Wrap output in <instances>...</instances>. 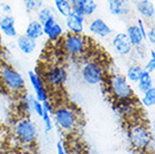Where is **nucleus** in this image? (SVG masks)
Masks as SVG:
<instances>
[{
  "label": "nucleus",
  "instance_id": "obj_1",
  "mask_svg": "<svg viewBox=\"0 0 155 154\" xmlns=\"http://www.w3.org/2000/svg\"><path fill=\"white\" fill-rule=\"evenodd\" d=\"M0 89L16 98L26 93V81L24 77L6 62H0Z\"/></svg>",
  "mask_w": 155,
  "mask_h": 154
},
{
  "label": "nucleus",
  "instance_id": "obj_2",
  "mask_svg": "<svg viewBox=\"0 0 155 154\" xmlns=\"http://www.w3.org/2000/svg\"><path fill=\"white\" fill-rule=\"evenodd\" d=\"M56 126L66 135L73 134L80 124V116L77 108L70 105L60 104L54 107L53 114Z\"/></svg>",
  "mask_w": 155,
  "mask_h": 154
},
{
  "label": "nucleus",
  "instance_id": "obj_3",
  "mask_svg": "<svg viewBox=\"0 0 155 154\" xmlns=\"http://www.w3.org/2000/svg\"><path fill=\"white\" fill-rule=\"evenodd\" d=\"M105 80L109 96L113 100L123 101L135 98L134 89L132 88L125 75L119 73H111L106 75Z\"/></svg>",
  "mask_w": 155,
  "mask_h": 154
},
{
  "label": "nucleus",
  "instance_id": "obj_4",
  "mask_svg": "<svg viewBox=\"0 0 155 154\" xmlns=\"http://www.w3.org/2000/svg\"><path fill=\"white\" fill-rule=\"evenodd\" d=\"M128 139L132 147L137 152H147L153 149V135L147 126L142 123H134L128 128Z\"/></svg>",
  "mask_w": 155,
  "mask_h": 154
},
{
  "label": "nucleus",
  "instance_id": "obj_5",
  "mask_svg": "<svg viewBox=\"0 0 155 154\" xmlns=\"http://www.w3.org/2000/svg\"><path fill=\"white\" fill-rule=\"evenodd\" d=\"M60 41L64 53L72 58L80 59L89 52L90 39L83 34L66 33L65 35H63Z\"/></svg>",
  "mask_w": 155,
  "mask_h": 154
},
{
  "label": "nucleus",
  "instance_id": "obj_6",
  "mask_svg": "<svg viewBox=\"0 0 155 154\" xmlns=\"http://www.w3.org/2000/svg\"><path fill=\"white\" fill-rule=\"evenodd\" d=\"M14 135L20 144L31 146L36 142L37 128L29 117L21 116L14 124Z\"/></svg>",
  "mask_w": 155,
  "mask_h": 154
},
{
  "label": "nucleus",
  "instance_id": "obj_7",
  "mask_svg": "<svg viewBox=\"0 0 155 154\" xmlns=\"http://www.w3.org/2000/svg\"><path fill=\"white\" fill-rule=\"evenodd\" d=\"M39 72L47 88L61 89L68 80V71L62 64H51Z\"/></svg>",
  "mask_w": 155,
  "mask_h": 154
},
{
  "label": "nucleus",
  "instance_id": "obj_8",
  "mask_svg": "<svg viewBox=\"0 0 155 154\" xmlns=\"http://www.w3.org/2000/svg\"><path fill=\"white\" fill-rule=\"evenodd\" d=\"M106 70L99 60H88L81 68L82 80L89 85H98L106 79Z\"/></svg>",
  "mask_w": 155,
  "mask_h": 154
},
{
  "label": "nucleus",
  "instance_id": "obj_9",
  "mask_svg": "<svg viewBox=\"0 0 155 154\" xmlns=\"http://www.w3.org/2000/svg\"><path fill=\"white\" fill-rule=\"evenodd\" d=\"M28 79L31 82L33 90H34V96L36 99L39 101H44L48 99V91H47V87L45 85L42 77H41V72H39V68L36 66L34 71H28Z\"/></svg>",
  "mask_w": 155,
  "mask_h": 154
},
{
  "label": "nucleus",
  "instance_id": "obj_10",
  "mask_svg": "<svg viewBox=\"0 0 155 154\" xmlns=\"http://www.w3.org/2000/svg\"><path fill=\"white\" fill-rule=\"evenodd\" d=\"M42 26L44 35L50 39L51 42H58V41L62 38V36L64 35V28L56 20L54 15L51 16L48 19L45 20L42 24Z\"/></svg>",
  "mask_w": 155,
  "mask_h": 154
},
{
  "label": "nucleus",
  "instance_id": "obj_11",
  "mask_svg": "<svg viewBox=\"0 0 155 154\" xmlns=\"http://www.w3.org/2000/svg\"><path fill=\"white\" fill-rule=\"evenodd\" d=\"M111 45H113L114 50L116 51L120 56H128L129 54H132L133 50H134L127 35L124 32H119L114 35L113 39H111Z\"/></svg>",
  "mask_w": 155,
  "mask_h": 154
},
{
  "label": "nucleus",
  "instance_id": "obj_12",
  "mask_svg": "<svg viewBox=\"0 0 155 154\" xmlns=\"http://www.w3.org/2000/svg\"><path fill=\"white\" fill-rule=\"evenodd\" d=\"M72 12L83 17H91L97 12L98 5L94 0H70Z\"/></svg>",
  "mask_w": 155,
  "mask_h": 154
},
{
  "label": "nucleus",
  "instance_id": "obj_13",
  "mask_svg": "<svg viewBox=\"0 0 155 154\" xmlns=\"http://www.w3.org/2000/svg\"><path fill=\"white\" fill-rule=\"evenodd\" d=\"M88 29H89L90 34L98 36V37H101V38L109 37L110 35L113 34L111 27L109 26L108 24L106 23L102 18H100V17L91 20L89 25H88Z\"/></svg>",
  "mask_w": 155,
  "mask_h": 154
},
{
  "label": "nucleus",
  "instance_id": "obj_14",
  "mask_svg": "<svg viewBox=\"0 0 155 154\" xmlns=\"http://www.w3.org/2000/svg\"><path fill=\"white\" fill-rule=\"evenodd\" d=\"M85 17L72 12L70 15L65 17V27L69 33L73 34H83L84 32Z\"/></svg>",
  "mask_w": 155,
  "mask_h": 154
},
{
  "label": "nucleus",
  "instance_id": "obj_15",
  "mask_svg": "<svg viewBox=\"0 0 155 154\" xmlns=\"http://www.w3.org/2000/svg\"><path fill=\"white\" fill-rule=\"evenodd\" d=\"M107 6L109 12L117 17L127 16L132 12L129 0H107Z\"/></svg>",
  "mask_w": 155,
  "mask_h": 154
},
{
  "label": "nucleus",
  "instance_id": "obj_16",
  "mask_svg": "<svg viewBox=\"0 0 155 154\" xmlns=\"http://www.w3.org/2000/svg\"><path fill=\"white\" fill-rule=\"evenodd\" d=\"M0 31L7 37H16V19L12 15H5L0 17Z\"/></svg>",
  "mask_w": 155,
  "mask_h": 154
},
{
  "label": "nucleus",
  "instance_id": "obj_17",
  "mask_svg": "<svg viewBox=\"0 0 155 154\" xmlns=\"http://www.w3.org/2000/svg\"><path fill=\"white\" fill-rule=\"evenodd\" d=\"M16 44H17V47L19 49V51L23 54H26V55H29V54L34 53L37 47V43H36L35 39L31 38L26 36L25 34L19 35L17 37V41H16Z\"/></svg>",
  "mask_w": 155,
  "mask_h": 154
},
{
  "label": "nucleus",
  "instance_id": "obj_18",
  "mask_svg": "<svg viewBox=\"0 0 155 154\" xmlns=\"http://www.w3.org/2000/svg\"><path fill=\"white\" fill-rule=\"evenodd\" d=\"M136 10L144 19L153 20L155 16V7L151 0H138L136 2Z\"/></svg>",
  "mask_w": 155,
  "mask_h": 154
},
{
  "label": "nucleus",
  "instance_id": "obj_19",
  "mask_svg": "<svg viewBox=\"0 0 155 154\" xmlns=\"http://www.w3.org/2000/svg\"><path fill=\"white\" fill-rule=\"evenodd\" d=\"M126 35H127L128 39H129V42H130V44H132V46L134 49H140L143 46L145 39L143 38V36L140 34V29H138L136 24H130L127 27Z\"/></svg>",
  "mask_w": 155,
  "mask_h": 154
},
{
  "label": "nucleus",
  "instance_id": "obj_20",
  "mask_svg": "<svg viewBox=\"0 0 155 154\" xmlns=\"http://www.w3.org/2000/svg\"><path fill=\"white\" fill-rule=\"evenodd\" d=\"M25 35L31 37V38L35 39V41L42 38L44 36L42 24L39 23L37 19H31L25 28Z\"/></svg>",
  "mask_w": 155,
  "mask_h": 154
},
{
  "label": "nucleus",
  "instance_id": "obj_21",
  "mask_svg": "<svg viewBox=\"0 0 155 154\" xmlns=\"http://www.w3.org/2000/svg\"><path fill=\"white\" fill-rule=\"evenodd\" d=\"M137 83V88L140 92L144 93L145 91H147L148 89L153 87V78H152V74L146 72L145 70H143V72L140 74L138 81L136 82Z\"/></svg>",
  "mask_w": 155,
  "mask_h": 154
},
{
  "label": "nucleus",
  "instance_id": "obj_22",
  "mask_svg": "<svg viewBox=\"0 0 155 154\" xmlns=\"http://www.w3.org/2000/svg\"><path fill=\"white\" fill-rule=\"evenodd\" d=\"M18 110L21 112L23 116L29 117L31 112V95L24 93L20 97H18Z\"/></svg>",
  "mask_w": 155,
  "mask_h": 154
},
{
  "label": "nucleus",
  "instance_id": "obj_23",
  "mask_svg": "<svg viewBox=\"0 0 155 154\" xmlns=\"http://www.w3.org/2000/svg\"><path fill=\"white\" fill-rule=\"evenodd\" d=\"M54 7L56 12L62 17H68L72 12V7H71L70 0H53Z\"/></svg>",
  "mask_w": 155,
  "mask_h": 154
},
{
  "label": "nucleus",
  "instance_id": "obj_24",
  "mask_svg": "<svg viewBox=\"0 0 155 154\" xmlns=\"http://www.w3.org/2000/svg\"><path fill=\"white\" fill-rule=\"evenodd\" d=\"M143 70L144 69L140 64H132L130 66H128V69L126 70V77L125 78L128 80V82L136 83L138 81V79H140Z\"/></svg>",
  "mask_w": 155,
  "mask_h": 154
},
{
  "label": "nucleus",
  "instance_id": "obj_25",
  "mask_svg": "<svg viewBox=\"0 0 155 154\" xmlns=\"http://www.w3.org/2000/svg\"><path fill=\"white\" fill-rule=\"evenodd\" d=\"M27 14H36L44 6V0H23Z\"/></svg>",
  "mask_w": 155,
  "mask_h": 154
},
{
  "label": "nucleus",
  "instance_id": "obj_26",
  "mask_svg": "<svg viewBox=\"0 0 155 154\" xmlns=\"http://www.w3.org/2000/svg\"><path fill=\"white\" fill-rule=\"evenodd\" d=\"M142 105H144L145 107H154L155 105V88L154 85L151 87L147 91H145L143 93V97L140 99Z\"/></svg>",
  "mask_w": 155,
  "mask_h": 154
},
{
  "label": "nucleus",
  "instance_id": "obj_27",
  "mask_svg": "<svg viewBox=\"0 0 155 154\" xmlns=\"http://www.w3.org/2000/svg\"><path fill=\"white\" fill-rule=\"evenodd\" d=\"M53 15H54V12H53V10H52L50 7L43 6L38 12H36V16H37V18H36V19L38 20L41 24H43L45 20H47L51 16H53Z\"/></svg>",
  "mask_w": 155,
  "mask_h": 154
},
{
  "label": "nucleus",
  "instance_id": "obj_28",
  "mask_svg": "<svg viewBox=\"0 0 155 154\" xmlns=\"http://www.w3.org/2000/svg\"><path fill=\"white\" fill-rule=\"evenodd\" d=\"M52 114L50 112H47L46 109H44L43 108V114H42V119H43V123H44V128H45V132L48 133L53 129V123H52Z\"/></svg>",
  "mask_w": 155,
  "mask_h": 154
},
{
  "label": "nucleus",
  "instance_id": "obj_29",
  "mask_svg": "<svg viewBox=\"0 0 155 154\" xmlns=\"http://www.w3.org/2000/svg\"><path fill=\"white\" fill-rule=\"evenodd\" d=\"M31 112H35L37 116H42L43 114V105L42 101H39L38 99H36L35 96L31 95Z\"/></svg>",
  "mask_w": 155,
  "mask_h": 154
},
{
  "label": "nucleus",
  "instance_id": "obj_30",
  "mask_svg": "<svg viewBox=\"0 0 155 154\" xmlns=\"http://www.w3.org/2000/svg\"><path fill=\"white\" fill-rule=\"evenodd\" d=\"M146 39L150 42V44H151L152 46L155 44V28L153 26L148 31H146Z\"/></svg>",
  "mask_w": 155,
  "mask_h": 154
},
{
  "label": "nucleus",
  "instance_id": "obj_31",
  "mask_svg": "<svg viewBox=\"0 0 155 154\" xmlns=\"http://www.w3.org/2000/svg\"><path fill=\"white\" fill-rule=\"evenodd\" d=\"M136 25H137V27H138V29H140V34H142V36H143V38L146 39V27H145V23H144V20L142 19V18H138Z\"/></svg>",
  "mask_w": 155,
  "mask_h": 154
},
{
  "label": "nucleus",
  "instance_id": "obj_32",
  "mask_svg": "<svg viewBox=\"0 0 155 154\" xmlns=\"http://www.w3.org/2000/svg\"><path fill=\"white\" fill-rule=\"evenodd\" d=\"M144 70L146 71V72H148V73H153L155 70V59L151 58L150 59V61L145 64V66H144Z\"/></svg>",
  "mask_w": 155,
  "mask_h": 154
},
{
  "label": "nucleus",
  "instance_id": "obj_33",
  "mask_svg": "<svg viewBox=\"0 0 155 154\" xmlns=\"http://www.w3.org/2000/svg\"><path fill=\"white\" fill-rule=\"evenodd\" d=\"M56 154H68L65 146H64V143L62 141H58L56 143Z\"/></svg>",
  "mask_w": 155,
  "mask_h": 154
},
{
  "label": "nucleus",
  "instance_id": "obj_34",
  "mask_svg": "<svg viewBox=\"0 0 155 154\" xmlns=\"http://www.w3.org/2000/svg\"><path fill=\"white\" fill-rule=\"evenodd\" d=\"M47 154H52V153H47Z\"/></svg>",
  "mask_w": 155,
  "mask_h": 154
}]
</instances>
